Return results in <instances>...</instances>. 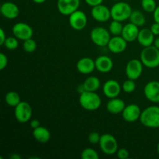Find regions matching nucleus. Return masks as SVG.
Wrapping results in <instances>:
<instances>
[{
	"instance_id": "1",
	"label": "nucleus",
	"mask_w": 159,
	"mask_h": 159,
	"mask_svg": "<svg viewBox=\"0 0 159 159\" xmlns=\"http://www.w3.org/2000/svg\"><path fill=\"white\" fill-rule=\"evenodd\" d=\"M143 126L149 128L159 127V107L151 106L141 112L139 119Z\"/></svg>"
},
{
	"instance_id": "2",
	"label": "nucleus",
	"mask_w": 159,
	"mask_h": 159,
	"mask_svg": "<svg viewBox=\"0 0 159 159\" xmlns=\"http://www.w3.org/2000/svg\"><path fill=\"white\" fill-rule=\"evenodd\" d=\"M140 60L147 68H157L159 66V49L154 45L145 47L141 51Z\"/></svg>"
},
{
	"instance_id": "3",
	"label": "nucleus",
	"mask_w": 159,
	"mask_h": 159,
	"mask_svg": "<svg viewBox=\"0 0 159 159\" xmlns=\"http://www.w3.org/2000/svg\"><path fill=\"white\" fill-rule=\"evenodd\" d=\"M79 103L81 107L88 111L98 110L102 104L101 98L96 92L85 91L79 96Z\"/></svg>"
},
{
	"instance_id": "4",
	"label": "nucleus",
	"mask_w": 159,
	"mask_h": 159,
	"mask_svg": "<svg viewBox=\"0 0 159 159\" xmlns=\"http://www.w3.org/2000/svg\"><path fill=\"white\" fill-rule=\"evenodd\" d=\"M132 11L133 10L128 3L125 2H118L110 9L111 18L120 22L125 21L129 20Z\"/></svg>"
},
{
	"instance_id": "5",
	"label": "nucleus",
	"mask_w": 159,
	"mask_h": 159,
	"mask_svg": "<svg viewBox=\"0 0 159 159\" xmlns=\"http://www.w3.org/2000/svg\"><path fill=\"white\" fill-rule=\"evenodd\" d=\"M90 38L96 46L106 47L111 39V34L108 30L102 26H96L92 30Z\"/></svg>"
},
{
	"instance_id": "6",
	"label": "nucleus",
	"mask_w": 159,
	"mask_h": 159,
	"mask_svg": "<svg viewBox=\"0 0 159 159\" xmlns=\"http://www.w3.org/2000/svg\"><path fill=\"white\" fill-rule=\"evenodd\" d=\"M99 144L101 151L107 155H114L118 151L117 141L116 138L110 134L101 135Z\"/></svg>"
},
{
	"instance_id": "7",
	"label": "nucleus",
	"mask_w": 159,
	"mask_h": 159,
	"mask_svg": "<svg viewBox=\"0 0 159 159\" xmlns=\"http://www.w3.org/2000/svg\"><path fill=\"white\" fill-rule=\"evenodd\" d=\"M15 117L18 122L21 124L28 122L30 120L32 116V108L27 102L21 101L16 107L14 111Z\"/></svg>"
},
{
	"instance_id": "8",
	"label": "nucleus",
	"mask_w": 159,
	"mask_h": 159,
	"mask_svg": "<svg viewBox=\"0 0 159 159\" xmlns=\"http://www.w3.org/2000/svg\"><path fill=\"white\" fill-rule=\"evenodd\" d=\"M68 22L73 30L79 31L85 29L87 25L88 19L83 11L78 9L69 15Z\"/></svg>"
},
{
	"instance_id": "9",
	"label": "nucleus",
	"mask_w": 159,
	"mask_h": 159,
	"mask_svg": "<svg viewBox=\"0 0 159 159\" xmlns=\"http://www.w3.org/2000/svg\"><path fill=\"white\" fill-rule=\"evenodd\" d=\"M143 63L138 59H131L126 65L125 71L127 79L137 80L141 77L143 72Z\"/></svg>"
},
{
	"instance_id": "10",
	"label": "nucleus",
	"mask_w": 159,
	"mask_h": 159,
	"mask_svg": "<svg viewBox=\"0 0 159 159\" xmlns=\"http://www.w3.org/2000/svg\"><path fill=\"white\" fill-rule=\"evenodd\" d=\"M12 34L19 40H26L29 38H32L34 31L29 24L20 22L16 23L12 26Z\"/></svg>"
},
{
	"instance_id": "11",
	"label": "nucleus",
	"mask_w": 159,
	"mask_h": 159,
	"mask_svg": "<svg viewBox=\"0 0 159 159\" xmlns=\"http://www.w3.org/2000/svg\"><path fill=\"white\" fill-rule=\"evenodd\" d=\"M80 0H57V7L62 15L69 16L79 9Z\"/></svg>"
},
{
	"instance_id": "12",
	"label": "nucleus",
	"mask_w": 159,
	"mask_h": 159,
	"mask_svg": "<svg viewBox=\"0 0 159 159\" xmlns=\"http://www.w3.org/2000/svg\"><path fill=\"white\" fill-rule=\"evenodd\" d=\"M144 96L148 100L152 102H159V82L151 81L148 82L144 88Z\"/></svg>"
},
{
	"instance_id": "13",
	"label": "nucleus",
	"mask_w": 159,
	"mask_h": 159,
	"mask_svg": "<svg viewBox=\"0 0 159 159\" xmlns=\"http://www.w3.org/2000/svg\"><path fill=\"white\" fill-rule=\"evenodd\" d=\"M91 15L95 20L98 22H107L111 18L110 9L104 5L100 4L92 8Z\"/></svg>"
},
{
	"instance_id": "14",
	"label": "nucleus",
	"mask_w": 159,
	"mask_h": 159,
	"mask_svg": "<svg viewBox=\"0 0 159 159\" xmlns=\"http://www.w3.org/2000/svg\"><path fill=\"white\" fill-rule=\"evenodd\" d=\"M122 86L119 82L113 79L107 81L102 85V92L103 94L109 99L118 97L121 92Z\"/></svg>"
},
{
	"instance_id": "15",
	"label": "nucleus",
	"mask_w": 159,
	"mask_h": 159,
	"mask_svg": "<svg viewBox=\"0 0 159 159\" xmlns=\"http://www.w3.org/2000/svg\"><path fill=\"white\" fill-rule=\"evenodd\" d=\"M141 112L142 111L139 106L132 103L126 106L124 111L122 112V116L127 122L133 123L140 119Z\"/></svg>"
},
{
	"instance_id": "16",
	"label": "nucleus",
	"mask_w": 159,
	"mask_h": 159,
	"mask_svg": "<svg viewBox=\"0 0 159 159\" xmlns=\"http://www.w3.org/2000/svg\"><path fill=\"white\" fill-rule=\"evenodd\" d=\"M127 46V41L122 36H113L109 41L108 49L114 54L124 52Z\"/></svg>"
},
{
	"instance_id": "17",
	"label": "nucleus",
	"mask_w": 159,
	"mask_h": 159,
	"mask_svg": "<svg viewBox=\"0 0 159 159\" xmlns=\"http://www.w3.org/2000/svg\"><path fill=\"white\" fill-rule=\"evenodd\" d=\"M1 13L5 18L9 19V20H14L17 18V16L20 14V9L18 6L13 2H6L2 3L1 6Z\"/></svg>"
},
{
	"instance_id": "18",
	"label": "nucleus",
	"mask_w": 159,
	"mask_h": 159,
	"mask_svg": "<svg viewBox=\"0 0 159 159\" xmlns=\"http://www.w3.org/2000/svg\"><path fill=\"white\" fill-rule=\"evenodd\" d=\"M77 70L83 75L91 74L96 68V63L91 57H82L77 62Z\"/></svg>"
},
{
	"instance_id": "19",
	"label": "nucleus",
	"mask_w": 159,
	"mask_h": 159,
	"mask_svg": "<svg viewBox=\"0 0 159 159\" xmlns=\"http://www.w3.org/2000/svg\"><path fill=\"white\" fill-rule=\"evenodd\" d=\"M96 68L102 73L110 72L113 67V60L109 56L101 55L95 60Z\"/></svg>"
},
{
	"instance_id": "20",
	"label": "nucleus",
	"mask_w": 159,
	"mask_h": 159,
	"mask_svg": "<svg viewBox=\"0 0 159 159\" xmlns=\"http://www.w3.org/2000/svg\"><path fill=\"white\" fill-rule=\"evenodd\" d=\"M139 31L140 30L138 29V26L131 23H129L124 26L121 36L127 42H133L138 39Z\"/></svg>"
},
{
	"instance_id": "21",
	"label": "nucleus",
	"mask_w": 159,
	"mask_h": 159,
	"mask_svg": "<svg viewBox=\"0 0 159 159\" xmlns=\"http://www.w3.org/2000/svg\"><path fill=\"white\" fill-rule=\"evenodd\" d=\"M137 40L141 46L145 48V47H148L153 44L154 41H155V35L150 29L144 28L142 30H140Z\"/></svg>"
},
{
	"instance_id": "22",
	"label": "nucleus",
	"mask_w": 159,
	"mask_h": 159,
	"mask_svg": "<svg viewBox=\"0 0 159 159\" xmlns=\"http://www.w3.org/2000/svg\"><path fill=\"white\" fill-rule=\"evenodd\" d=\"M125 107V102L117 97L110 99L107 104V109L108 112L113 114H118V113H122Z\"/></svg>"
},
{
	"instance_id": "23",
	"label": "nucleus",
	"mask_w": 159,
	"mask_h": 159,
	"mask_svg": "<svg viewBox=\"0 0 159 159\" xmlns=\"http://www.w3.org/2000/svg\"><path fill=\"white\" fill-rule=\"evenodd\" d=\"M33 136L37 142L44 144V143L48 142L51 139V132L46 127L40 126L37 128L34 129Z\"/></svg>"
},
{
	"instance_id": "24",
	"label": "nucleus",
	"mask_w": 159,
	"mask_h": 159,
	"mask_svg": "<svg viewBox=\"0 0 159 159\" xmlns=\"http://www.w3.org/2000/svg\"><path fill=\"white\" fill-rule=\"evenodd\" d=\"M82 85H83L85 91L96 92L100 87L101 82L96 76H90L85 79Z\"/></svg>"
},
{
	"instance_id": "25",
	"label": "nucleus",
	"mask_w": 159,
	"mask_h": 159,
	"mask_svg": "<svg viewBox=\"0 0 159 159\" xmlns=\"http://www.w3.org/2000/svg\"><path fill=\"white\" fill-rule=\"evenodd\" d=\"M130 22L133 24L136 25L138 27L143 26L146 23V18L143 12H141L139 10H133L131 12L130 18Z\"/></svg>"
},
{
	"instance_id": "26",
	"label": "nucleus",
	"mask_w": 159,
	"mask_h": 159,
	"mask_svg": "<svg viewBox=\"0 0 159 159\" xmlns=\"http://www.w3.org/2000/svg\"><path fill=\"white\" fill-rule=\"evenodd\" d=\"M5 101L9 107H16L21 102V99H20V95L16 92L9 91V93H6V96H5Z\"/></svg>"
},
{
	"instance_id": "27",
	"label": "nucleus",
	"mask_w": 159,
	"mask_h": 159,
	"mask_svg": "<svg viewBox=\"0 0 159 159\" xmlns=\"http://www.w3.org/2000/svg\"><path fill=\"white\" fill-rule=\"evenodd\" d=\"M123 28H124V26L121 22L113 20L109 26V31L113 36H120L122 34Z\"/></svg>"
},
{
	"instance_id": "28",
	"label": "nucleus",
	"mask_w": 159,
	"mask_h": 159,
	"mask_svg": "<svg viewBox=\"0 0 159 159\" xmlns=\"http://www.w3.org/2000/svg\"><path fill=\"white\" fill-rule=\"evenodd\" d=\"M81 158L82 159H98L99 156L96 150L91 148H87L81 153Z\"/></svg>"
},
{
	"instance_id": "29",
	"label": "nucleus",
	"mask_w": 159,
	"mask_h": 159,
	"mask_svg": "<svg viewBox=\"0 0 159 159\" xmlns=\"http://www.w3.org/2000/svg\"><path fill=\"white\" fill-rule=\"evenodd\" d=\"M141 4L143 9L147 12H152L153 13V12L157 7L155 0H141Z\"/></svg>"
},
{
	"instance_id": "30",
	"label": "nucleus",
	"mask_w": 159,
	"mask_h": 159,
	"mask_svg": "<svg viewBox=\"0 0 159 159\" xmlns=\"http://www.w3.org/2000/svg\"><path fill=\"white\" fill-rule=\"evenodd\" d=\"M23 48L26 52L33 53L37 49V43L32 38H29L26 40H23Z\"/></svg>"
},
{
	"instance_id": "31",
	"label": "nucleus",
	"mask_w": 159,
	"mask_h": 159,
	"mask_svg": "<svg viewBox=\"0 0 159 159\" xmlns=\"http://www.w3.org/2000/svg\"><path fill=\"white\" fill-rule=\"evenodd\" d=\"M3 45H4L8 50H10V51L16 50L19 47L18 38H16L15 36H14V37H7Z\"/></svg>"
},
{
	"instance_id": "32",
	"label": "nucleus",
	"mask_w": 159,
	"mask_h": 159,
	"mask_svg": "<svg viewBox=\"0 0 159 159\" xmlns=\"http://www.w3.org/2000/svg\"><path fill=\"white\" fill-rule=\"evenodd\" d=\"M135 89H136V84H135L134 80H132V79H128L122 85V89L126 93H134Z\"/></svg>"
},
{
	"instance_id": "33",
	"label": "nucleus",
	"mask_w": 159,
	"mask_h": 159,
	"mask_svg": "<svg viewBox=\"0 0 159 159\" xmlns=\"http://www.w3.org/2000/svg\"><path fill=\"white\" fill-rule=\"evenodd\" d=\"M100 138H101V135L99 134L98 132H91L89 134L88 137V139L89 143L93 144H99V141H100Z\"/></svg>"
},
{
	"instance_id": "34",
	"label": "nucleus",
	"mask_w": 159,
	"mask_h": 159,
	"mask_svg": "<svg viewBox=\"0 0 159 159\" xmlns=\"http://www.w3.org/2000/svg\"><path fill=\"white\" fill-rule=\"evenodd\" d=\"M116 155L120 159H127L130 156V154L126 148H120L116 152Z\"/></svg>"
},
{
	"instance_id": "35",
	"label": "nucleus",
	"mask_w": 159,
	"mask_h": 159,
	"mask_svg": "<svg viewBox=\"0 0 159 159\" xmlns=\"http://www.w3.org/2000/svg\"><path fill=\"white\" fill-rule=\"evenodd\" d=\"M8 65V57L3 53L0 54V70H3Z\"/></svg>"
},
{
	"instance_id": "36",
	"label": "nucleus",
	"mask_w": 159,
	"mask_h": 159,
	"mask_svg": "<svg viewBox=\"0 0 159 159\" xmlns=\"http://www.w3.org/2000/svg\"><path fill=\"white\" fill-rule=\"evenodd\" d=\"M150 30H152V32L153 33L154 35L159 36V23L155 22V23L151 26Z\"/></svg>"
},
{
	"instance_id": "37",
	"label": "nucleus",
	"mask_w": 159,
	"mask_h": 159,
	"mask_svg": "<svg viewBox=\"0 0 159 159\" xmlns=\"http://www.w3.org/2000/svg\"><path fill=\"white\" fill-rule=\"evenodd\" d=\"M85 1L89 6H92V7H94V6H98V5L102 4L103 0H85Z\"/></svg>"
},
{
	"instance_id": "38",
	"label": "nucleus",
	"mask_w": 159,
	"mask_h": 159,
	"mask_svg": "<svg viewBox=\"0 0 159 159\" xmlns=\"http://www.w3.org/2000/svg\"><path fill=\"white\" fill-rule=\"evenodd\" d=\"M6 38H7V37H6V33H5L4 30H3L2 28H1V29H0V45L4 44Z\"/></svg>"
},
{
	"instance_id": "39",
	"label": "nucleus",
	"mask_w": 159,
	"mask_h": 159,
	"mask_svg": "<svg viewBox=\"0 0 159 159\" xmlns=\"http://www.w3.org/2000/svg\"><path fill=\"white\" fill-rule=\"evenodd\" d=\"M153 18L155 22L159 23V6H157L156 9L153 12Z\"/></svg>"
},
{
	"instance_id": "40",
	"label": "nucleus",
	"mask_w": 159,
	"mask_h": 159,
	"mask_svg": "<svg viewBox=\"0 0 159 159\" xmlns=\"http://www.w3.org/2000/svg\"><path fill=\"white\" fill-rule=\"evenodd\" d=\"M30 127H32L33 129L37 128V127L40 126V121L37 120H30Z\"/></svg>"
},
{
	"instance_id": "41",
	"label": "nucleus",
	"mask_w": 159,
	"mask_h": 159,
	"mask_svg": "<svg viewBox=\"0 0 159 159\" xmlns=\"http://www.w3.org/2000/svg\"><path fill=\"white\" fill-rule=\"evenodd\" d=\"M154 46L156 47L158 49H159V37H157L156 39H155V41H154Z\"/></svg>"
},
{
	"instance_id": "42",
	"label": "nucleus",
	"mask_w": 159,
	"mask_h": 159,
	"mask_svg": "<svg viewBox=\"0 0 159 159\" xmlns=\"http://www.w3.org/2000/svg\"><path fill=\"white\" fill-rule=\"evenodd\" d=\"M35 3H37V4H41V3H43L44 2H46L47 0H33Z\"/></svg>"
},
{
	"instance_id": "43",
	"label": "nucleus",
	"mask_w": 159,
	"mask_h": 159,
	"mask_svg": "<svg viewBox=\"0 0 159 159\" xmlns=\"http://www.w3.org/2000/svg\"><path fill=\"white\" fill-rule=\"evenodd\" d=\"M157 152H158V154L159 155V142H158V145H157Z\"/></svg>"
}]
</instances>
